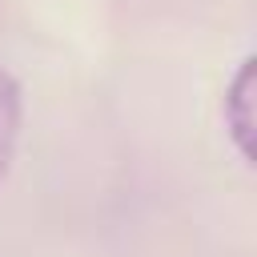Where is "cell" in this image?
<instances>
[{"instance_id": "obj_2", "label": "cell", "mask_w": 257, "mask_h": 257, "mask_svg": "<svg viewBox=\"0 0 257 257\" xmlns=\"http://www.w3.org/2000/svg\"><path fill=\"white\" fill-rule=\"evenodd\" d=\"M249 88H253V60L241 64V72H237V80H233V88L225 96V120H229L241 153H249V128H253V120H249Z\"/></svg>"}, {"instance_id": "obj_1", "label": "cell", "mask_w": 257, "mask_h": 257, "mask_svg": "<svg viewBox=\"0 0 257 257\" xmlns=\"http://www.w3.org/2000/svg\"><path fill=\"white\" fill-rule=\"evenodd\" d=\"M20 120H24L20 84H16V76L0 64V185H4V177H8V169H12V157H16Z\"/></svg>"}]
</instances>
